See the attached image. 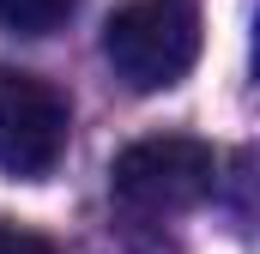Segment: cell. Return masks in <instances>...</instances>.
Instances as JSON below:
<instances>
[{
    "label": "cell",
    "instance_id": "3",
    "mask_svg": "<svg viewBox=\"0 0 260 254\" xmlns=\"http://www.w3.org/2000/svg\"><path fill=\"white\" fill-rule=\"evenodd\" d=\"M67 133H73V109L61 91L24 67H0V170L6 176L43 182L67 157Z\"/></svg>",
    "mask_w": 260,
    "mask_h": 254
},
{
    "label": "cell",
    "instance_id": "2",
    "mask_svg": "<svg viewBox=\"0 0 260 254\" xmlns=\"http://www.w3.org/2000/svg\"><path fill=\"white\" fill-rule=\"evenodd\" d=\"M109 194L139 218H182L218 194V151L194 133L133 139L109 164Z\"/></svg>",
    "mask_w": 260,
    "mask_h": 254
},
{
    "label": "cell",
    "instance_id": "4",
    "mask_svg": "<svg viewBox=\"0 0 260 254\" xmlns=\"http://www.w3.org/2000/svg\"><path fill=\"white\" fill-rule=\"evenodd\" d=\"M79 12V0H0V30L12 37H49Z\"/></svg>",
    "mask_w": 260,
    "mask_h": 254
},
{
    "label": "cell",
    "instance_id": "1",
    "mask_svg": "<svg viewBox=\"0 0 260 254\" xmlns=\"http://www.w3.org/2000/svg\"><path fill=\"white\" fill-rule=\"evenodd\" d=\"M206 24L194 0H127L103 18V61L127 91H170L200 61Z\"/></svg>",
    "mask_w": 260,
    "mask_h": 254
},
{
    "label": "cell",
    "instance_id": "5",
    "mask_svg": "<svg viewBox=\"0 0 260 254\" xmlns=\"http://www.w3.org/2000/svg\"><path fill=\"white\" fill-rule=\"evenodd\" d=\"M0 254H55V242H49V236H37V230L0 224Z\"/></svg>",
    "mask_w": 260,
    "mask_h": 254
}]
</instances>
